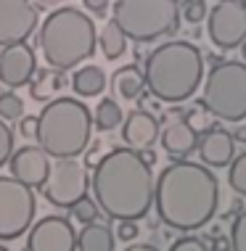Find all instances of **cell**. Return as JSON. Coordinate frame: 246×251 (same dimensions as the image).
Returning <instances> with one entry per match:
<instances>
[{
  "label": "cell",
  "mask_w": 246,
  "mask_h": 251,
  "mask_svg": "<svg viewBox=\"0 0 246 251\" xmlns=\"http://www.w3.org/2000/svg\"><path fill=\"white\" fill-rule=\"evenodd\" d=\"M146 87L156 100L183 103L199 93L204 72V56L193 43L169 40L154 48L146 58Z\"/></svg>",
  "instance_id": "3957f363"
},
{
  "label": "cell",
  "mask_w": 246,
  "mask_h": 251,
  "mask_svg": "<svg viewBox=\"0 0 246 251\" xmlns=\"http://www.w3.org/2000/svg\"><path fill=\"white\" fill-rule=\"evenodd\" d=\"M72 90L80 98H95L106 90V72L101 66H80L72 77Z\"/></svg>",
  "instance_id": "ffe728a7"
},
{
  "label": "cell",
  "mask_w": 246,
  "mask_h": 251,
  "mask_svg": "<svg viewBox=\"0 0 246 251\" xmlns=\"http://www.w3.org/2000/svg\"><path fill=\"white\" fill-rule=\"evenodd\" d=\"M201 164H207L209 169H222L230 167L236 156V138L233 132L222 130V127H209L207 132L199 135V146H196Z\"/></svg>",
  "instance_id": "9a60e30c"
},
{
  "label": "cell",
  "mask_w": 246,
  "mask_h": 251,
  "mask_svg": "<svg viewBox=\"0 0 246 251\" xmlns=\"http://www.w3.org/2000/svg\"><path fill=\"white\" fill-rule=\"evenodd\" d=\"M35 188L11 177H0V241H13L32 227L37 203Z\"/></svg>",
  "instance_id": "ba28073f"
},
{
  "label": "cell",
  "mask_w": 246,
  "mask_h": 251,
  "mask_svg": "<svg viewBox=\"0 0 246 251\" xmlns=\"http://www.w3.org/2000/svg\"><path fill=\"white\" fill-rule=\"evenodd\" d=\"M8 167L16 180L27 182L29 188H43L51 175V156L40 146H22L11 153Z\"/></svg>",
  "instance_id": "5bb4252c"
},
{
  "label": "cell",
  "mask_w": 246,
  "mask_h": 251,
  "mask_svg": "<svg viewBox=\"0 0 246 251\" xmlns=\"http://www.w3.org/2000/svg\"><path fill=\"white\" fill-rule=\"evenodd\" d=\"M37 74V56L27 43H13L3 45L0 50V85H5L8 90L24 87L32 82V77Z\"/></svg>",
  "instance_id": "4fadbf2b"
},
{
  "label": "cell",
  "mask_w": 246,
  "mask_h": 251,
  "mask_svg": "<svg viewBox=\"0 0 246 251\" xmlns=\"http://www.w3.org/2000/svg\"><path fill=\"white\" fill-rule=\"evenodd\" d=\"M37 43L45 64L51 69L69 72L95 53L98 35H95L93 19L85 11L56 8L45 16V22L37 32Z\"/></svg>",
  "instance_id": "277c9868"
},
{
  "label": "cell",
  "mask_w": 246,
  "mask_h": 251,
  "mask_svg": "<svg viewBox=\"0 0 246 251\" xmlns=\"http://www.w3.org/2000/svg\"><path fill=\"white\" fill-rule=\"evenodd\" d=\"M114 233L104 222H87L77 233V251H114Z\"/></svg>",
  "instance_id": "d6986e66"
},
{
  "label": "cell",
  "mask_w": 246,
  "mask_h": 251,
  "mask_svg": "<svg viewBox=\"0 0 246 251\" xmlns=\"http://www.w3.org/2000/svg\"><path fill=\"white\" fill-rule=\"evenodd\" d=\"M24 114V103L16 93H0V117L5 122H13V119H22Z\"/></svg>",
  "instance_id": "484cf974"
},
{
  "label": "cell",
  "mask_w": 246,
  "mask_h": 251,
  "mask_svg": "<svg viewBox=\"0 0 246 251\" xmlns=\"http://www.w3.org/2000/svg\"><path fill=\"white\" fill-rule=\"evenodd\" d=\"M0 251H8V249H5V246H0Z\"/></svg>",
  "instance_id": "74e56055"
},
{
  "label": "cell",
  "mask_w": 246,
  "mask_h": 251,
  "mask_svg": "<svg viewBox=\"0 0 246 251\" xmlns=\"http://www.w3.org/2000/svg\"><path fill=\"white\" fill-rule=\"evenodd\" d=\"M37 24L40 16L32 0H0V45L27 43Z\"/></svg>",
  "instance_id": "8fae6325"
},
{
  "label": "cell",
  "mask_w": 246,
  "mask_h": 251,
  "mask_svg": "<svg viewBox=\"0 0 246 251\" xmlns=\"http://www.w3.org/2000/svg\"><path fill=\"white\" fill-rule=\"evenodd\" d=\"M138 233H140L138 220H119V225H117V238L119 241H135Z\"/></svg>",
  "instance_id": "4dcf8cb0"
},
{
  "label": "cell",
  "mask_w": 246,
  "mask_h": 251,
  "mask_svg": "<svg viewBox=\"0 0 246 251\" xmlns=\"http://www.w3.org/2000/svg\"><path fill=\"white\" fill-rule=\"evenodd\" d=\"M230 246H233V251H246V209L233 220V227H230Z\"/></svg>",
  "instance_id": "83f0119b"
},
{
  "label": "cell",
  "mask_w": 246,
  "mask_h": 251,
  "mask_svg": "<svg viewBox=\"0 0 246 251\" xmlns=\"http://www.w3.org/2000/svg\"><path fill=\"white\" fill-rule=\"evenodd\" d=\"M154 206L167 227L191 233L204 227L220 206V182L207 164L177 159L156 177Z\"/></svg>",
  "instance_id": "6da1fadb"
},
{
  "label": "cell",
  "mask_w": 246,
  "mask_h": 251,
  "mask_svg": "<svg viewBox=\"0 0 246 251\" xmlns=\"http://www.w3.org/2000/svg\"><path fill=\"white\" fill-rule=\"evenodd\" d=\"M209 249H212V251H230L233 246H230V241H228V238H215V243H212Z\"/></svg>",
  "instance_id": "836d02e7"
},
{
  "label": "cell",
  "mask_w": 246,
  "mask_h": 251,
  "mask_svg": "<svg viewBox=\"0 0 246 251\" xmlns=\"http://www.w3.org/2000/svg\"><path fill=\"white\" fill-rule=\"evenodd\" d=\"M241 3H244V5H246V0H241Z\"/></svg>",
  "instance_id": "f35d334b"
},
{
  "label": "cell",
  "mask_w": 246,
  "mask_h": 251,
  "mask_svg": "<svg viewBox=\"0 0 246 251\" xmlns=\"http://www.w3.org/2000/svg\"><path fill=\"white\" fill-rule=\"evenodd\" d=\"M24 251H77V233L66 217H43L29 227Z\"/></svg>",
  "instance_id": "7c38bea8"
},
{
  "label": "cell",
  "mask_w": 246,
  "mask_h": 251,
  "mask_svg": "<svg viewBox=\"0 0 246 251\" xmlns=\"http://www.w3.org/2000/svg\"><path fill=\"white\" fill-rule=\"evenodd\" d=\"M93 199L109 220H143L154 203L151 164L135 148H114L95 164L90 177Z\"/></svg>",
  "instance_id": "7a4b0ae2"
},
{
  "label": "cell",
  "mask_w": 246,
  "mask_h": 251,
  "mask_svg": "<svg viewBox=\"0 0 246 251\" xmlns=\"http://www.w3.org/2000/svg\"><path fill=\"white\" fill-rule=\"evenodd\" d=\"M111 90H114V96H119L122 100L140 98L143 90H146V72L135 64L119 66L111 77Z\"/></svg>",
  "instance_id": "ac0fdd59"
},
{
  "label": "cell",
  "mask_w": 246,
  "mask_h": 251,
  "mask_svg": "<svg viewBox=\"0 0 246 251\" xmlns=\"http://www.w3.org/2000/svg\"><path fill=\"white\" fill-rule=\"evenodd\" d=\"M125 251H159V249L151 246V243H130Z\"/></svg>",
  "instance_id": "e575fe53"
},
{
  "label": "cell",
  "mask_w": 246,
  "mask_h": 251,
  "mask_svg": "<svg viewBox=\"0 0 246 251\" xmlns=\"http://www.w3.org/2000/svg\"><path fill=\"white\" fill-rule=\"evenodd\" d=\"M238 48H241V56H244V61H246V40H244L241 45H238Z\"/></svg>",
  "instance_id": "8d00e7d4"
},
{
  "label": "cell",
  "mask_w": 246,
  "mask_h": 251,
  "mask_svg": "<svg viewBox=\"0 0 246 251\" xmlns=\"http://www.w3.org/2000/svg\"><path fill=\"white\" fill-rule=\"evenodd\" d=\"M98 48L101 53L109 58V61H117L119 56H125L127 50V35L119 29V24L114 22H106V26L98 32Z\"/></svg>",
  "instance_id": "44dd1931"
},
{
  "label": "cell",
  "mask_w": 246,
  "mask_h": 251,
  "mask_svg": "<svg viewBox=\"0 0 246 251\" xmlns=\"http://www.w3.org/2000/svg\"><path fill=\"white\" fill-rule=\"evenodd\" d=\"M87 188H90V175L85 164H80L77 159H56L43 185V196L53 206L69 209L82 196H87Z\"/></svg>",
  "instance_id": "9c48e42d"
},
{
  "label": "cell",
  "mask_w": 246,
  "mask_h": 251,
  "mask_svg": "<svg viewBox=\"0 0 246 251\" xmlns=\"http://www.w3.org/2000/svg\"><path fill=\"white\" fill-rule=\"evenodd\" d=\"M93 111L80 98H53L37 114V146L53 159H77L90 146Z\"/></svg>",
  "instance_id": "5b68a950"
},
{
  "label": "cell",
  "mask_w": 246,
  "mask_h": 251,
  "mask_svg": "<svg viewBox=\"0 0 246 251\" xmlns=\"http://www.w3.org/2000/svg\"><path fill=\"white\" fill-rule=\"evenodd\" d=\"M125 122V111L119 108V103L114 98H104L98 106H95V114H93V125L98 127L101 132H111L122 127Z\"/></svg>",
  "instance_id": "603a6c76"
},
{
  "label": "cell",
  "mask_w": 246,
  "mask_h": 251,
  "mask_svg": "<svg viewBox=\"0 0 246 251\" xmlns=\"http://www.w3.org/2000/svg\"><path fill=\"white\" fill-rule=\"evenodd\" d=\"M111 19L133 43H156L177 32L180 5L177 0H117L111 5Z\"/></svg>",
  "instance_id": "8992f818"
},
{
  "label": "cell",
  "mask_w": 246,
  "mask_h": 251,
  "mask_svg": "<svg viewBox=\"0 0 246 251\" xmlns=\"http://www.w3.org/2000/svg\"><path fill=\"white\" fill-rule=\"evenodd\" d=\"M169 251H212L207 241L196 238V235H183V238H177L172 246H169Z\"/></svg>",
  "instance_id": "f546056e"
},
{
  "label": "cell",
  "mask_w": 246,
  "mask_h": 251,
  "mask_svg": "<svg viewBox=\"0 0 246 251\" xmlns=\"http://www.w3.org/2000/svg\"><path fill=\"white\" fill-rule=\"evenodd\" d=\"M209 40L220 50H233L246 40V5L241 0H217L207 16Z\"/></svg>",
  "instance_id": "30bf717a"
},
{
  "label": "cell",
  "mask_w": 246,
  "mask_h": 251,
  "mask_svg": "<svg viewBox=\"0 0 246 251\" xmlns=\"http://www.w3.org/2000/svg\"><path fill=\"white\" fill-rule=\"evenodd\" d=\"M159 119L154 117L151 111H146V108H135V111H130L125 122H122V138H125V143L130 148H135V151H146V148H151L156 140H159Z\"/></svg>",
  "instance_id": "2e32d148"
},
{
  "label": "cell",
  "mask_w": 246,
  "mask_h": 251,
  "mask_svg": "<svg viewBox=\"0 0 246 251\" xmlns=\"http://www.w3.org/2000/svg\"><path fill=\"white\" fill-rule=\"evenodd\" d=\"M159 140H162V148L167 156H172V159H186V156H191L196 151V146H199V132H196V127L191 125V122L175 119L162 130Z\"/></svg>",
  "instance_id": "e0dca14e"
},
{
  "label": "cell",
  "mask_w": 246,
  "mask_h": 251,
  "mask_svg": "<svg viewBox=\"0 0 246 251\" xmlns=\"http://www.w3.org/2000/svg\"><path fill=\"white\" fill-rule=\"evenodd\" d=\"M228 185L233 188L238 196L246 199V151L236 153L233 161H230V169H228Z\"/></svg>",
  "instance_id": "cb8c5ba5"
},
{
  "label": "cell",
  "mask_w": 246,
  "mask_h": 251,
  "mask_svg": "<svg viewBox=\"0 0 246 251\" xmlns=\"http://www.w3.org/2000/svg\"><path fill=\"white\" fill-rule=\"evenodd\" d=\"M66 79H64V72L58 69H48V72H40L37 79L29 82V90H32V98L35 100H53L56 93L64 90Z\"/></svg>",
  "instance_id": "7402d4cb"
},
{
  "label": "cell",
  "mask_w": 246,
  "mask_h": 251,
  "mask_svg": "<svg viewBox=\"0 0 246 251\" xmlns=\"http://www.w3.org/2000/svg\"><path fill=\"white\" fill-rule=\"evenodd\" d=\"M11 153H13V132H11V127L5 125V119L0 117V167L8 164Z\"/></svg>",
  "instance_id": "f1b7e54d"
},
{
  "label": "cell",
  "mask_w": 246,
  "mask_h": 251,
  "mask_svg": "<svg viewBox=\"0 0 246 251\" xmlns=\"http://www.w3.org/2000/svg\"><path fill=\"white\" fill-rule=\"evenodd\" d=\"M40 5H64V3H69V0H37Z\"/></svg>",
  "instance_id": "d590c367"
},
{
  "label": "cell",
  "mask_w": 246,
  "mask_h": 251,
  "mask_svg": "<svg viewBox=\"0 0 246 251\" xmlns=\"http://www.w3.org/2000/svg\"><path fill=\"white\" fill-rule=\"evenodd\" d=\"M82 5H85L93 16L104 19L106 13H109V8H111V0H82Z\"/></svg>",
  "instance_id": "1f68e13d"
},
{
  "label": "cell",
  "mask_w": 246,
  "mask_h": 251,
  "mask_svg": "<svg viewBox=\"0 0 246 251\" xmlns=\"http://www.w3.org/2000/svg\"><path fill=\"white\" fill-rule=\"evenodd\" d=\"M72 217L77 222H82V225H87V222H95L101 214V206L95 203V199H87V196H82V199L74 203V206H69Z\"/></svg>",
  "instance_id": "d4e9b609"
},
{
  "label": "cell",
  "mask_w": 246,
  "mask_h": 251,
  "mask_svg": "<svg viewBox=\"0 0 246 251\" xmlns=\"http://www.w3.org/2000/svg\"><path fill=\"white\" fill-rule=\"evenodd\" d=\"M207 16H209V5L204 3V0H186V5H183V19H186L188 24H201Z\"/></svg>",
  "instance_id": "4316f807"
},
{
  "label": "cell",
  "mask_w": 246,
  "mask_h": 251,
  "mask_svg": "<svg viewBox=\"0 0 246 251\" xmlns=\"http://www.w3.org/2000/svg\"><path fill=\"white\" fill-rule=\"evenodd\" d=\"M19 132H22L24 138H35L37 135V117H22V122H19Z\"/></svg>",
  "instance_id": "d6a6232c"
},
{
  "label": "cell",
  "mask_w": 246,
  "mask_h": 251,
  "mask_svg": "<svg viewBox=\"0 0 246 251\" xmlns=\"http://www.w3.org/2000/svg\"><path fill=\"white\" fill-rule=\"evenodd\" d=\"M204 111L215 119L238 122L246 119V64L244 61H217L204 77L201 90Z\"/></svg>",
  "instance_id": "52a82bcc"
}]
</instances>
